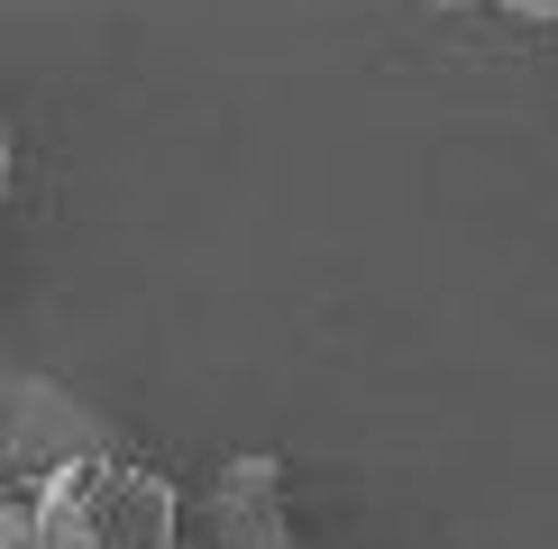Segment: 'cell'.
I'll list each match as a JSON object with an SVG mask.
<instances>
[{"label": "cell", "instance_id": "1", "mask_svg": "<svg viewBox=\"0 0 558 549\" xmlns=\"http://www.w3.org/2000/svg\"><path fill=\"white\" fill-rule=\"evenodd\" d=\"M183 549H302L293 540V503H284V467L275 457H239L220 467V486L193 503Z\"/></svg>", "mask_w": 558, "mask_h": 549}, {"label": "cell", "instance_id": "2", "mask_svg": "<svg viewBox=\"0 0 558 549\" xmlns=\"http://www.w3.org/2000/svg\"><path fill=\"white\" fill-rule=\"evenodd\" d=\"M110 457V422L46 376H10V476H56Z\"/></svg>", "mask_w": 558, "mask_h": 549}, {"label": "cell", "instance_id": "3", "mask_svg": "<svg viewBox=\"0 0 558 549\" xmlns=\"http://www.w3.org/2000/svg\"><path fill=\"white\" fill-rule=\"evenodd\" d=\"M476 10L504 28H558V0H476Z\"/></svg>", "mask_w": 558, "mask_h": 549}]
</instances>
